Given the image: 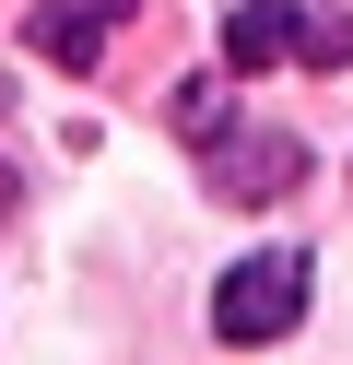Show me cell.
<instances>
[{
    "label": "cell",
    "instance_id": "1",
    "mask_svg": "<svg viewBox=\"0 0 353 365\" xmlns=\"http://www.w3.org/2000/svg\"><path fill=\"white\" fill-rule=\"evenodd\" d=\"M271 59H306V71H342L353 59V12H318V0H235L224 12V71H271Z\"/></svg>",
    "mask_w": 353,
    "mask_h": 365
},
{
    "label": "cell",
    "instance_id": "2",
    "mask_svg": "<svg viewBox=\"0 0 353 365\" xmlns=\"http://www.w3.org/2000/svg\"><path fill=\"white\" fill-rule=\"evenodd\" d=\"M295 318H306V259L295 247H259V259H235L212 283V330L224 341H282Z\"/></svg>",
    "mask_w": 353,
    "mask_h": 365
},
{
    "label": "cell",
    "instance_id": "3",
    "mask_svg": "<svg viewBox=\"0 0 353 365\" xmlns=\"http://www.w3.org/2000/svg\"><path fill=\"white\" fill-rule=\"evenodd\" d=\"M212 177H224V200H282L306 177V142H282V130H224V142H212Z\"/></svg>",
    "mask_w": 353,
    "mask_h": 365
},
{
    "label": "cell",
    "instance_id": "4",
    "mask_svg": "<svg viewBox=\"0 0 353 365\" xmlns=\"http://www.w3.org/2000/svg\"><path fill=\"white\" fill-rule=\"evenodd\" d=\"M130 12H141V0H59V12L24 24V48L59 59V71H94V59H106V24H130Z\"/></svg>",
    "mask_w": 353,
    "mask_h": 365
},
{
    "label": "cell",
    "instance_id": "5",
    "mask_svg": "<svg viewBox=\"0 0 353 365\" xmlns=\"http://www.w3.org/2000/svg\"><path fill=\"white\" fill-rule=\"evenodd\" d=\"M177 130H188V142H224V83H177Z\"/></svg>",
    "mask_w": 353,
    "mask_h": 365
},
{
    "label": "cell",
    "instance_id": "6",
    "mask_svg": "<svg viewBox=\"0 0 353 365\" xmlns=\"http://www.w3.org/2000/svg\"><path fill=\"white\" fill-rule=\"evenodd\" d=\"M0 224H12V165H0Z\"/></svg>",
    "mask_w": 353,
    "mask_h": 365
}]
</instances>
